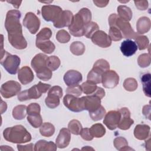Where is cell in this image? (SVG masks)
Returning a JSON list of instances; mask_svg holds the SVG:
<instances>
[{
    "instance_id": "52a82bcc",
    "label": "cell",
    "mask_w": 151,
    "mask_h": 151,
    "mask_svg": "<svg viewBox=\"0 0 151 151\" xmlns=\"http://www.w3.org/2000/svg\"><path fill=\"white\" fill-rule=\"evenodd\" d=\"M109 24L110 27H116L120 31L123 38L133 39L137 34V32H135L133 31L128 21H126L121 19L116 14H112L109 16Z\"/></svg>"
},
{
    "instance_id": "4fadbf2b",
    "label": "cell",
    "mask_w": 151,
    "mask_h": 151,
    "mask_svg": "<svg viewBox=\"0 0 151 151\" xmlns=\"http://www.w3.org/2000/svg\"><path fill=\"white\" fill-rule=\"evenodd\" d=\"M119 81V75L114 70H107L102 75L101 83L105 88H113L118 84Z\"/></svg>"
},
{
    "instance_id": "f907efd6",
    "label": "cell",
    "mask_w": 151,
    "mask_h": 151,
    "mask_svg": "<svg viewBox=\"0 0 151 151\" xmlns=\"http://www.w3.org/2000/svg\"><path fill=\"white\" fill-rule=\"evenodd\" d=\"M80 134L84 140L87 141H90L93 139V136L91 134L90 129L88 128L82 129Z\"/></svg>"
},
{
    "instance_id": "7bdbcfd3",
    "label": "cell",
    "mask_w": 151,
    "mask_h": 151,
    "mask_svg": "<svg viewBox=\"0 0 151 151\" xmlns=\"http://www.w3.org/2000/svg\"><path fill=\"white\" fill-rule=\"evenodd\" d=\"M109 36L110 37L111 40L114 41H120L123 38L120 31L115 26L110 27Z\"/></svg>"
},
{
    "instance_id": "d6a6232c",
    "label": "cell",
    "mask_w": 151,
    "mask_h": 151,
    "mask_svg": "<svg viewBox=\"0 0 151 151\" xmlns=\"http://www.w3.org/2000/svg\"><path fill=\"white\" fill-rule=\"evenodd\" d=\"M27 120L34 128L40 127L42 124V119L40 113H32L28 114Z\"/></svg>"
},
{
    "instance_id": "5b68a950",
    "label": "cell",
    "mask_w": 151,
    "mask_h": 151,
    "mask_svg": "<svg viewBox=\"0 0 151 151\" xmlns=\"http://www.w3.org/2000/svg\"><path fill=\"white\" fill-rule=\"evenodd\" d=\"M2 45L1 51V64L11 74H15L18 71L21 60L17 55H12L3 48V35H1Z\"/></svg>"
},
{
    "instance_id": "83f0119b",
    "label": "cell",
    "mask_w": 151,
    "mask_h": 151,
    "mask_svg": "<svg viewBox=\"0 0 151 151\" xmlns=\"http://www.w3.org/2000/svg\"><path fill=\"white\" fill-rule=\"evenodd\" d=\"M118 16L121 19L129 21L132 17V11L130 8L126 5H120L117 7Z\"/></svg>"
},
{
    "instance_id": "c3c4849f",
    "label": "cell",
    "mask_w": 151,
    "mask_h": 151,
    "mask_svg": "<svg viewBox=\"0 0 151 151\" xmlns=\"http://www.w3.org/2000/svg\"><path fill=\"white\" fill-rule=\"evenodd\" d=\"M82 89L81 86L75 85L73 86H68L66 89L67 94L74 96L76 97L80 96L82 93Z\"/></svg>"
},
{
    "instance_id": "680465c9",
    "label": "cell",
    "mask_w": 151,
    "mask_h": 151,
    "mask_svg": "<svg viewBox=\"0 0 151 151\" xmlns=\"http://www.w3.org/2000/svg\"><path fill=\"white\" fill-rule=\"evenodd\" d=\"M1 114H2L4 111H5L6 110V108H7V106L5 102H4L2 100H1Z\"/></svg>"
},
{
    "instance_id": "681fc988",
    "label": "cell",
    "mask_w": 151,
    "mask_h": 151,
    "mask_svg": "<svg viewBox=\"0 0 151 151\" xmlns=\"http://www.w3.org/2000/svg\"><path fill=\"white\" fill-rule=\"evenodd\" d=\"M41 108L38 104L32 103L27 107V113L28 114L32 113H40Z\"/></svg>"
},
{
    "instance_id": "d590c367",
    "label": "cell",
    "mask_w": 151,
    "mask_h": 151,
    "mask_svg": "<svg viewBox=\"0 0 151 151\" xmlns=\"http://www.w3.org/2000/svg\"><path fill=\"white\" fill-rule=\"evenodd\" d=\"M70 49L74 55H81L85 51V45L81 42L74 41L70 45Z\"/></svg>"
},
{
    "instance_id": "ffe728a7",
    "label": "cell",
    "mask_w": 151,
    "mask_h": 151,
    "mask_svg": "<svg viewBox=\"0 0 151 151\" xmlns=\"http://www.w3.org/2000/svg\"><path fill=\"white\" fill-rule=\"evenodd\" d=\"M71 140V134L68 129L63 128L60 130L59 134L55 140L57 146L60 149L67 147Z\"/></svg>"
},
{
    "instance_id": "91938a15",
    "label": "cell",
    "mask_w": 151,
    "mask_h": 151,
    "mask_svg": "<svg viewBox=\"0 0 151 151\" xmlns=\"http://www.w3.org/2000/svg\"><path fill=\"white\" fill-rule=\"evenodd\" d=\"M150 136H149L148 140L147 141H146V142H145L146 149L147 150H150Z\"/></svg>"
},
{
    "instance_id": "e0dca14e",
    "label": "cell",
    "mask_w": 151,
    "mask_h": 151,
    "mask_svg": "<svg viewBox=\"0 0 151 151\" xmlns=\"http://www.w3.org/2000/svg\"><path fill=\"white\" fill-rule=\"evenodd\" d=\"M120 118V113L119 110H111L106 114L103 123L109 129L113 130L117 127Z\"/></svg>"
},
{
    "instance_id": "8d00e7d4",
    "label": "cell",
    "mask_w": 151,
    "mask_h": 151,
    "mask_svg": "<svg viewBox=\"0 0 151 151\" xmlns=\"http://www.w3.org/2000/svg\"><path fill=\"white\" fill-rule=\"evenodd\" d=\"M99 29V27L97 23L94 22H90L84 27V35L87 38H91V36Z\"/></svg>"
},
{
    "instance_id": "f35d334b",
    "label": "cell",
    "mask_w": 151,
    "mask_h": 151,
    "mask_svg": "<svg viewBox=\"0 0 151 151\" xmlns=\"http://www.w3.org/2000/svg\"><path fill=\"white\" fill-rule=\"evenodd\" d=\"M68 127L70 132L75 135L80 134L82 129V126L80 122L78 120L75 119H73L69 122Z\"/></svg>"
},
{
    "instance_id": "f546056e",
    "label": "cell",
    "mask_w": 151,
    "mask_h": 151,
    "mask_svg": "<svg viewBox=\"0 0 151 151\" xmlns=\"http://www.w3.org/2000/svg\"><path fill=\"white\" fill-rule=\"evenodd\" d=\"M40 132L42 136L49 137L54 134L55 132V127L51 123L46 122L40 126Z\"/></svg>"
},
{
    "instance_id": "9a60e30c",
    "label": "cell",
    "mask_w": 151,
    "mask_h": 151,
    "mask_svg": "<svg viewBox=\"0 0 151 151\" xmlns=\"http://www.w3.org/2000/svg\"><path fill=\"white\" fill-rule=\"evenodd\" d=\"M92 42L102 48H107L111 45V40L105 32L98 30L91 37Z\"/></svg>"
},
{
    "instance_id": "6125c7cd",
    "label": "cell",
    "mask_w": 151,
    "mask_h": 151,
    "mask_svg": "<svg viewBox=\"0 0 151 151\" xmlns=\"http://www.w3.org/2000/svg\"><path fill=\"white\" fill-rule=\"evenodd\" d=\"M4 147V149H3L2 150H13V149L12 148H11V147H9L8 146H3Z\"/></svg>"
},
{
    "instance_id": "b9f144b4",
    "label": "cell",
    "mask_w": 151,
    "mask_h": 151,
    "mask_svg": "<svg viewBox=\"0 0 151 151\" xmlns=\"http://www.w3.org/2000/svg\"><path fill=\"white\" fill-rule=\"evenodd\" d=\"M81 87L83 92L84 94L87 95H91L95 92L97 86L96 84L91 83L87 81L81 85Z\"/></svg>"
},
{
    "instance_id": "ee69618b",
    "label": "cell",
    "mask_w": 151,
    "mask_h": 151,
    "mask_svg": "<svg viewBox=\"0 0 151 151\" xmlns=\"http://www.w3.org/2000/svg\"><path fill=\"white\" fill-rule=\"evenodd\" d=\"M123 87L127 91H133L137 88V82L133 78H127L124 81Z\"/></svg>"
},
{
    "instance_id": "30bf717a",
    "label": "cell",
    "mask_w": 151,
    "mask_h": 151,
    "mask_svg": "<svg viewBox=\"0 0 151 151\" xmlns=\"http://www.w3.org/2000/svg\"><path fill=\"white\" fill-rule=\"evenodd\" d=\"M63 11L62 8L58 6L47 5L42 7L41 13L43 18L47 21L54 22Z\"/></svg>"
},
{
    "instance_id": "94428289",
    "label": "cell",
    "mask_w": 151,
    "mask_h": 151,
    "mask_svg": "<svg viewBox=\"0 0 151 151\" xmlns=\"http://www.w3.org/2000/svg\"><path fill=\"white\" fill-rule=\"evenodd\" d=\"M81 150H94V149L93 148H92V147H90V146H87L83 147L81 149Z\"/></svg>"
},
{
    "instance_id": "8992f818",
    "label": "cell",
    "mask_w": 151,
    "mask_h": 151,
    "mask_svg": "<svg viewBox=\"0 0 151 151\" xmlns=\"http://www.w3.org/2000/svg\"><path fill=\"white\" fill-rule=\"evenodd\" d=\"M51 88L48 84L42 83L40 81L28 90L22 91L18 94V99L20 101H24L31 99H37L41 96L42 93H45Z\"/></svg>"
},
{
    "instance_id": "db71d44e",
    "label": "cell",
    "mask_w": 151,
    "mask_h": 151,
    "mask_svg": "<svg viewBox=\"0 0 151 151\" xmlns=\"http://www.w3.org/2000/svg\"><path fill=\"white\" fill-rule=\"evenodd\" d=\"M150 105L147 104L144 106L142 109L143 115L149 120H150Z\"/></svg>"
},
{
    "instance_id": "2e32d148",
    "label": "cell",
    "mask_w": 151,
    "mask_h": 151,
    "mask_svg": "<svg viewBox=\"0 0 151 151\" xmlns=\"http://www.w3.org/2000/svg\"><path fill=\"white\" fill-rule=\"evenodd\" d=\"M120 113V118L117 127L122 130H127L134 123V120L130 118V112L126 107H123L119 110Z\"/></svg>"
},
{
    "instance_id": "f6af8a7d",
    "label": "cell",
    "mask_w": 151,
    "mask_h": 151,
    "mask_svg": "<svg viewBox=\"0 0 151 151\" xmlns=\"http://www.w3.org/2000/svg\"><path fill=\"white\" fill-rule=\"evenodd\" d=\"M137 63L140 67L145 68L148 67L150 64V53L142 54L140 55L137 59Z\"/></svg>"
},
{
    "instance_id": "44dd1931",
    "label": "cell",
    "mask_w": 151,
    "mask_h": 151,
    "mask_svg": "<svg viewBox=\"0 0 151 151\" xmlns=\"http://www.w3.org/2000/svg\"><path fill=\"white\" fill-rule=\"evenodd\" d=\"M137 48L136 42L130 39L123 41L120 46V50L122 54L126 57H130L134 54Z\"/></svg>"
},
{
    "instance_id": "7a4b0ae2",
    "label": "cell",
    "mask_w": 151,
    "mask_h": 151,
    "mask_svg": "<svg viewBox=\"0 0 151 151\" xmlns=\"http://www.w3.org/2000/svg\"><path fill=\"white\" fill-rule=\"evenodd\" d=\"M91 19V11L87 8L81 9L73 16L72 22L68 27L70 34L74 37H82L84 35V27Z\"/></svg>"
},
{
    "instance_id": "7402d4cb",
    "label": "cell",
    "mask_w": 151,
    "mask_h": 151,
    "mask_svg": "<svg viewBox=\"0 0 151 151\" xmlns=\"http://www.w3.org/2000/svg\"><path fill=\"white\" fill-rule=\"evenodd\" d=\"M34 77L32 71L28 66H24L18 71V80L21 83L24 85H26L31 83L33 80Z\"/></svg>"
},
{
    "instance_id": "5bb4252c",
    "label": "cell",
    "mask_w": 151,
    "mask_h": 151,
    "mask_svg": "<svg viewBox=\"0 0 151 151\" xmlns=\"http://www.w3.org/2000/svg\"><path fill=\"white\" fill-rule=\"evenodd\" d=\"M81 99L83 110H88L89 113L95 111L101 106V99L93 95L84 96Z\"/></svg>"
},
{
    "instance_id": "277c9868",
    "label": "cell",
    "mask_w": 151,
    "mask_h": 151,
    "mask_svg": "<svg viewBox=\"0 0 151 151\" xmlns=\"http://www.w3.org/2000/svg\"><path fill=\"white\" fill-rule=\"evenodd\" d=\"M48 56L39 53L32 59L31 65L37 74L38 78L43 81H48L52 77V71L48 68L47 65Z\"/></svg>"
},
{
    "instance_id": "ac0fdd59",
    "label": "cell",
    "mask_w": 151,
    "mask_h": 151,
    "mask_svg": "<svg viewBox=\"0 0 151 151\" xmlns=\"http://www.w3.org/2000/svg\"><path fill=\"white\" fill-rule=\"evenodd\" d=\"M73 18V13L68 10L63 11L55 21L53 22L54 26L57 28L69 27Z\"/></svg>"
},
{
    "instance_id": "4316f807",
    "label": "cell",
    "mask_w": 151,
    "mask_h": 151,
    "mask_svg": "<svg viewBox=\"0 0 151 151\" xmlns=\"http://www.w3.org/2000/svg\"><path fill=\"white\" fill-rule=\"evenodd\" d=\"M35 44L38 48L47 54H51L54 52L55 48L54 43L50 40L36 42Z\"/></svg>"
},
{
    "instance_id": "74e56055",
    "label": "cell",
    "mask_w": 151,
    "mask_h": 151,
    "mask_svg": "<svg viewBox=\"0 0 151 151\" xmlns=\"http://www.w3.org/2000/svg\"><path fill=\"white\" fill-rule=\"evenodd\" d=\"M52 35V31L49 28H42L36 36V42L49 40Z\"/></svg>"
},
{
    "instance_id": "1f68e13d",
    "label": "cell",
    "mask_w": 151,
    "mask_h": 151,
    "mask_svg": "<svg viewBox=\"0 0 151 151\" xmlns=\"http://www.w3.org/2000/svg\"><path fill=\"white\" fill-rule=\"evenodd\" d=\"M89 129L93 137L100 138L103 136L106 133V129L100 123L93 124Z\"/></svg>"
},
{
    "instance_id": "ba28073f",
    "label": "cell",
    "mask_w": 151,
    "mask_h": 151,
    "mask_svg": "<svg viewBox=\"0 0 151 151\" xmlns=\"http://www.w3.org/2000/svg\"><path fill=\"white\" fill-rule=\"evenodd\" d=\"M63 96V90L61 87L55 86L51 87L45 98V104L50 109H54L60 104V99Z\"/></svg>"
},
{
    "instance_id": "e575fe53",
    "label": "cell",
    "mask_w": 151,
    "mask_h": 151,
    "mask_svg": "<svg viewBox=\"0 0 151 151\" xmlns=\"http://www.w3.org/2000/svg\"><path fill=\"white\" fill-rule=\"evenodd\" d=\"M133 39L135 40L137 48H139L140 50H145L149 46V41L146 36L141 35L140 34L137 33Z\"/></svg>"
},
{
    "instance_id": "7c38bea8",
    "label": "cell",
    "mask_w": 151,
    "mask_h": 151,
    "mask_svg": "<svg viewBox=\"0 0 151 151\" xmlns=\"http://www.w3.org/2000/svg\"><path fill=\"white\" fill-rule=\"evenodd\" d=\"M64 106L70 110L74 112H80L83 110L81 98H77L71 94H66L63 99Z\"/></svg>"
},
{
    "instance_id": "9c48e42d",
    "label": "cell",
    "mask_w": 151,
    "mask_h": 151,
    "mask_svg": "<svg viewBox=\"0 0 151 151\" xmlns=\"http://www.w3.org/2000/svg\"><path fill=\"white\" fill-rule=\"evenodd\" d=\"M21 88L20 84L15 81L9 80L4 83L1 87V94L5 99L11 98L19 93Z\"/></svg>"
},
{
    "instance_id": "11a10c76",
    "label": "cell",
    "mask_w": 151,
    "mask_h": 151,
    "mask_svg": "<svg viewBox=\"0 0 151 151\" xmlns=\"http://www.w3.org/2000/svg\"><path fill=\"white\" fill-rule=\"evenodd\" d=\"M91 95L99 97V99H101L105 96V91H104V90L102 88L97 87V88L96 90L95 91V92L93 94H91Z\"/></svg>"
},
{
    "instance_id": "d4e9b609",
    "label": "cell",
    "mask_w": 151,
    "mask_h": 151,
    "mask_svg": "<svg viewBox=\"0 0 151 151\" xmlns=\"http://www.w3.org/2000/svg\"><path fill=\"white\" fill-rule=\"evenodd\" d=\"M57 145L52 142H47L44 140H40L38 141L34 146V150L40 151V150H50L55 151L57 150Z\"/></svg>"
},
{
    "instance_id": "816d5d0a",
    "label": "cell",
    "mask_w": 151,
    "mask_h": 151,
    "mask_svg": "<svg viewBox=\"0 0 151 151\" xmlns=\"http://www.w3.org/2000/svg\"><path fill=\"white\" fill-rule=\"evenodd\" d=\"M135 5L139 10H146L148 7V2L147 1H134Z\"/></svg>"
},
{
    "instance_id": "bcb514c9",
    "label": "cell",
    "mask_w": 151,
    "mask_h": 151,
    "mask_svg": "<svg viewBox=\"0 0 151 151\" xmlns=\"http://www.w3.org/2000/svg\"><path fill=\"white\" fill-rule=\"evenodd\" d=\"M57 40L61 43H67L70 40V35L64 29L60 30L57 32L56 34Z\"/></svg>"
},
{
    "instance_id": "60d3db41",
    "label": "cell",
    "mask_w": 151,
    "mask_h": 151,
    "mask_svg": "<svg viewBox=\"0 0 151 151\" xmlns=\"http://www.w3.org/2000/svg\"><path fill=\"white\" fill-rule=\"evenodd\" d=\"M106 113L105 109L101 105L99 108L93 112L89 113L90 116L94 121H98L103 118Z\"/></svg>"
},
{
    "instance_id": "f5cc1de1",
    "label": "cell",
    "mask_w": 151,
    "mask_h": 151,
    "mask_svg": "<svg viewBox=\"0 0 151 151\" xmlns=\"http://www.w3.org/2000/svg\"><path fill=\"white\" fill-rule=\"evenodd\" d=\"M33 146L34 145L32 143H29L24 146L19 144L17 145V148L19 151H32L33 150Z\"/></svg>"
},
{
    "instance_id": "6da1fadb",
    "label": "cell",
    "mask_w": 151,
    "mask_h": 151,
    "mask_svg": "<svg viewBox=\"0 0 151 151\" xmlns=\"http://www.w3.org/2000/svg\"><path fill=\"white\" fill-rule=\"evenodd\" d=\"M21 16L19 11L10 10L6 14L5 21L8 41L12 46L18 50H23L27 47V42L22 35V26L19 21Z\"/></svg>"
},
{
    "instance_id": "6f0895ef",
    "label": "cell",
    "mask_w": 151,
    "mask_h": 151,
    "mask_svg": "<svg viewBox=\"0 0 151 151\" xmlns=\"http://www.w3.org/2000/svg\"><path fill=\"white\" fill-rule=\"evenodd\" d=\"M7 2L12 4V5L17 9H18L19 7L20 4L22 3V1H7Z\"/></svg>"
},
{
    "instance_id": "7dc6e473",
    "label": "cell",
    "mask_w": 151,
    "mask_h": 151,
    "mask_svg": "<svg viewBox=\"0 0 151 151\" xmlns=\"http://www.w3.org/2000/svg\"><path fill=\"white\" fill-rule=\"evenodd\" d=\"M93 67L97 68L100 70L102 71L103 73H104L105 71L109 70L110 65L109 63L106 60L100 59L96 61V63L94 64Z\"/></svg>"
},
{
    "instance_id": "d6986e66",
    "label": "cell",
    "mask_w": 151,
    "mask_h": 151,
    "mask_svg": "<svg viewBox=\"0 0 151 151\" xmlns=\"http://www.w3.org/2000/svg\"><path fill=\"white\" fill-rule=\"evenodd\" d=\"M64 83L68 86H73L78 85L82 81L83 77L81 74L74 70H68L67 71L63 77Z\"/></svg>"
},
{
    "instance_id": "484cf974",
    "label": "cell",
    "mask_w": 151,
    "mask_h": 151,
    "mask_svg": "<svg viewBox=\"0 0 151 151\" xmlns=\"http://www.w3.org/2000/svg\"><path fill=\"white\" fill-rule=\"evenodd\" d=\"M103 73V71L98 68L93 67L87 75V81L95 84L101 83V78Z\"/></svg>"
},
{
    "instance_id": "3957f363",
    "label": "cell",
    "mask_w": 151,
    "mask_h": 151,
    "mask_svg": "<svg viewBox=\"0 0 151 151\" xmlns=\"http://www.w3.org/2000/svg\"><path fill=\"white\" fill-rule=\"evenodd\" d=\"M4 139L13 143H25L31 141V135L22 125H16L5 129L3 132Z\"/></svg>"
},
{
    "instance_id": "9f6ffc18",
    "label": "cell",
    "mask_w": 151,
    "mask_h": 151,
    "mask_svg": "<svg viewBox=\"0 0 151 151\" xmlns=\"http://www.w3.org/2000/svg\"><path fill=\"white\" fill-rule=\"evenodd\" d=\"M94 4L99 7H104L109 2V1H93Z\"/></svg>"
},
{
    "instance_id": "f1b7e54d",
    "label": "cell",
    "mask_w": 151,
    "mask_h": 151,
    "mask_svg": "<svg viewBox=\"0 0 151 151\" xmlns=\"http://www.w3.org/2000/svg\"><path fill=\"white\" fill-rule=\"evenodd\" d=\"M114 146L118 150H133L132 148L128 146V142L127 140L123 137L120 136L114 139Z\"/></svg>"
},
{
    "instance_id": "cb8c5ba5",
    "label": "cell",
    "mask_w": 151,
    "mask_h": 151,
    "mask_svg": "<svg viewBox=\"0 0 151 151\" xmlns=\"http://www.w3.org/2000/svg\"><path fill=\"white\" fill-rule=\"evenodd\" d=\"M150 20L148 17H140L137 21L136 29L139 34H143L150 30Z\"/></svg>"
},
{
    "instance_id": "836d02e7",
    "label": "cell",
    "mask_w": 151,
    "mask_h": 151,
    "mask_svg": "<svg viewBox=\"0 0 151 151\" xmlns=\"http://www.w3.org/2000/svg\"><path fill=\"white\" fill-rule=\"evenodd\" d=\"M27 107L25 105H18L12 110V116L16 120H22L27 114Z\"/></svg>"
},
{
    "instance_id": "8fae6325",
    "label": "cell",
    "mask_w": 151,
    "mask_h": 151,
    "mask_svg": "<svg viewBox=\"0 0 151 151\" xmlns=\"http://www.w3.org/2000/svg\"><path fill=\"white\" fill-rule=\"evenodd\" d=\"M23 25L32 34H35L40 28V21L32 12H27L23 19Z\"/></svg>"
},
{
    "instance_id": "603a6c76",
    "label": "cell",
    "mask_w": 151,
    "mask_h": 151,
    "mask_svg": "<svg viewBox=\"0 0 151 151\" xmlns=\"http://www.w3.org/2000/svg\"><path fill=\"white\" fill-rule=\"evenodd\" d=\"M150 127L146 124H137L134 130V136L139 140H145L150 136Z\"/></svg>"
},
{
    "instance_id": "ab89813d",
    "label": "cell",
    "mask_w": 151,
    "mask_h": 151,
    "mask_svg": "<svg viewBox=\"0 0 151 151\" xmlns=\"http://www.w3.org/2000/svg\"><path fill=\"white\" fill-rule=\"evenodd\" d=\"M60 60L58 57L54 55L48 57L47 60V65L48 68L52 71L58 69L60 65Z\"/></svg>"
},
{
    "instance_id": "4dcf8cb0",
    "label": "cell",
    "mask_w": 151,
    "mask_h": 151,
    "mask_svg": "<svg viewBox=\"0 0 151 151\" xmlns=\"http://www.w3.org/2000/svg\"><path fill=\"white\" fill-rule=\"evenodd\" d=\"M150 79L151 76L150 73L143 74L141 77V82L143 84V90L145 94L150 97Z\"/></svg>"
}]
</instances>
